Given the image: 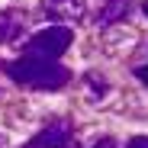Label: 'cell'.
<instances>
[{"label": "cell", "instance_id": "cell-11", "mask_svg": "<svg viewBox=\"0 0 148 148\" xmlns=\"http://www.w3.org/2000/svg\"><path fill=\"white\" fill-rule=\"evenodd\" d=\"M142 13H145V16H148V3H142Z\"/></svg>", "mask_w": 148, "mask_h": 148}, {"label": "cell", "instance_id": "cell-6", "mask_svg": "<svg viewBox=\"0 0 148 148\" xmlns=\"http://www.w3.org/2000/svg\"><path fill=\"white\" fill-rule=\"evenodd\" d=\"M129 10V0H106V7L100 10V23H113V19H122Z\"/></svg>", "mask_w": 148, "mask_h": 148}, {"label": "cell", "instance_id": "cell-1", "mask_svg": "<svg viewBox=\"0 0 148 148\" xmlns=\"http://www.w3.org/2000/svg\"><path fill=\"white\" fill-rule=\"evenodd\" d=\"M7 74L23 84V87H36V90H58L68 84L71 71L55 61H42V58H19L7 64Z\"/></svg>", "mask_w": 148, "mask_h": 148}, {"label": "cell", "instance_id": "cell-3", "mask_svg": "<svg viewBox=\"0 0 148 148\" xmlns=\"http://www.w3.org/2000/svg\"><path fill=\"white\" fill-rule=\"evenodd\" d=\"M87 13L84 0H42V16L58 23H81Z\"/></svg>", "mask_w": 148, "mask_h": 148}, {"label": "cell", "instance_id": "cell-10", "mask_svg": "<svg viewBox=\"0 0 148 148\" xmlns=\"http://www.w3.org/2000/svg\"><path fill=\"white\" fill-rule=\"evenodd\" d=\"M0 148H10V145H7V135H3V132H0Z\"/></svg>", "mask_w": 148, "mask_h": 148}, {"label": "cell", "instance_id": "cell-9", "mask_svg": "<svg viewBox=\"0 0 148 148\" xmlns=\"http://www.w3.org/2000/svg\"><path fill=\"white\" fill-rule=\"evenodd\" d=\"M135 74H138V77L148 84V64H142V68H135Z\"/></svg>", "mask_w": 148, "mask_h": 148}, {"label": "cell", "instance_id": "cell-4", "mask_svg": "<svg viewBox=\"0 0 148 148\" xmlns=\"http://www.w3.org/2000/svg\"><path fill=\"white\" fill-rule=\"evenodd\" d=\"M68 142H71V126L68 122H52L39 135H32L23 148H64Z\"/></svg>", "mask_w": 148, "mask_h": 148}, {"label": "cell", "instance_id": "cell-2", "mask_svg": "<svg viewBox=\"0 0 148 148\" xmlns=\"http://www.w3.org/2000/svg\"><path fill=\"white\" fill-rule=\"evenodd\" d=\"M68 45H71V29L68 26H48V29H39L32 39L23 42V52H26V58L55 61L58 55L68 52Z\"/></svg>", "mask_w": 148, "mask_h": 148}, {"label": "cell", "instance_id": "cell-8", "mask_svg": "<svg viewBox=\"0 0 148 148\" xmlns=\"http://www.w3.org/2000/svg\"><path fill=\"white\" fill-rule=\"evenodd\" d=\"M129 148H148V135H138V138H132V142H129Z\"/></svg>", "mask_w": 148, "mask_h": 148}, {"label": "cell", "instance_id": "cell-7", "mask_svg": "<svg viewBox=\"0 0 148 148\" xmlns=\"http://www.w3.org/2000/svg\"><path fill=\"white\" fill-rule=\"evenodd\" d=\"M93 148H119V142H116V138H100Z\"/></svg>", "mask_w": 148, "mask_h": 148}, {"label": "cell", "instance_id": "cell-5", "mask_svg": "<svg viewBox=\"0 0 148 148\" xmlns=\"http://www.w3.org/2000/svg\"><path fill=\"white\" fill-rule=\"evenodd\" d=\"M23 29H26L23 16H16V13H0V42H13V39H19Z\"/></svg>", "mask_w": 148, "mask_h": 148}]
</instances>
